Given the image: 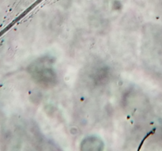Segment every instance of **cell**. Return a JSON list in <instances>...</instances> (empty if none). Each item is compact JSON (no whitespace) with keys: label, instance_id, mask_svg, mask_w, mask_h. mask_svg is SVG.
I'll return each mask as SVG.
<instances>
[{"label":"cell","instance_id":"1","mask_svg":"<svg viewBox=\"0 0 162 151\" xmlns=\"http://www.w3.org/2000/svg\"><path fill=\"white\" fill-rule=\"evenodd\" d=\"M50 65V62L43 58L32 64L29 69L35 81L43 87H51L56 80V74Z\"/></svg>","mask_w":162,"mask_h":151}]
</instances>
